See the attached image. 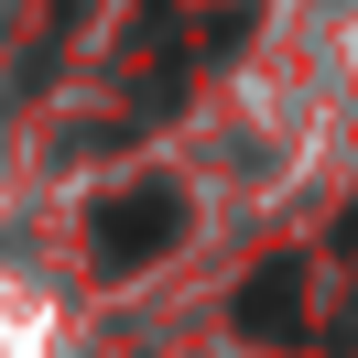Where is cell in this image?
Wrapping results in <instances>:
<instances>
[{"label": "cell", "mask_w": 358, "mask_h": 358, "mask_svg": "<svg viewBox=\"0 0 358 358\" xmlns=\"http://www.w3.org/2000/svg\"><path fill=\"white\" fill-rule=\"evenodd\" d=\"M293 293H304V261H271L261 282L239 293V326L250 336H304V326H293Z\"/></svg>", "instance_id": "cell-2"}, {"label": "cell", "mask_w": 358, "mask_h": 358, "mask_svg": "<svg viewBox=\"0 0 358 358\" xmlns=\"http://www.w3.org/2000/svg\"><path fill=\"white\" fill-rule=\"evenodd\" d=\"M174 228H185V196H174V185H141V196L98 206V261H109V271H131V261H152Z\"/></svg>", "instance_id": "cell-1"}]
</instances>
